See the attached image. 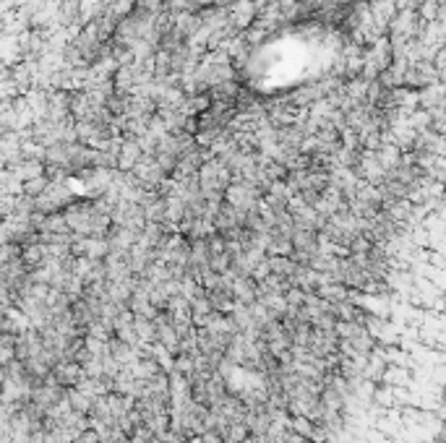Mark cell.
Segmentation results:
<instances>
[{
	"label": "cell",
	"mask_w": 446,
	"mask_h": 443,
	"mask_svg": "<svg viewBox=\"0 0 446 443\" xmlns=\"http://www.w3.org/2000/svg\"><path fill=\"white\" fill-rule=\"evenodd\" d=\"M71 443H99V435H97L94 430H81Z\"/></svg>",
	"instance_id": "4"
},
{
	"label": "cell",
	"mask_w": 446,
	"mask_h": 443,
	"mask_svg": "<svg viewBox=\"0 0 446 443\" xmlns=\"http://www.w3.org/2000/svg\"><path fill=\"white\" fill-rule=\"evenodd\" d=\"M81 365L73 363V360H63V363H58L50 370V378H53L58 386H63V389H71V386H76L81 381Z\"/></svg>",
	"instance_id": "2"
},
{
	"label": "cell",
	"mask_w": 446,
	"mask_h": 443,
	"mask_svg": "<svg viewBox=\"0 0 446 443\" xmlns=\"http://www.w3.org/2000/svg\"><path fill=\"white\" fill-rule=\"evenodd\" d=\"M392 32L394 37H402V39H410L412 34H418V26H420V19L418 13L412 11V8H402V11H397L392 16Z\"/></svg>",
	"instance_id": "1"
},
{
	"label": "cell",
	"mask_w": 446,
	"mask_h": 443,
	"mask_svg": "<svg viewBox=\"0 0 446 443\" xmlns=\"http://www.w3.org/2000/svg\"><path fill=\"white\" fill-rule=\"evenodd\" d=\"M373 399L379 404H384V407H392L394 404V389L389 386V389H376L373 391Z\"/></svg>",
	"instance_id": "3"
}]
</instances>
